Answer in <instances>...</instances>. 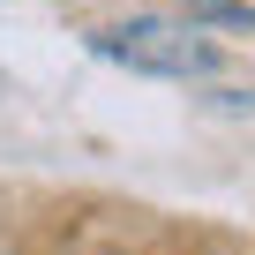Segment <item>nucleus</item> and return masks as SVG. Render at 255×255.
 <instances>
[{
  "mask_svg": "<svg viewBox=\"0 0 255 255\" xmlns=\"http://www.w3.org/2000/svg\"><path fill=\"white\" fill-rule=\"evenodd\" d=\"M90 45L135 75H210L218 45L203 30H173V23H120V30H90Z\"/></svg>",
  "mask_w": 255,
  "mask_h": 255,
  "instance_id": "1",
  "label": "nucleus"
},
{
  "mask_svg": "<svg viewBox=\"0 0 255 255\" xmlns=\"http://www.w3.org/2000/svg\"><path fill=\"white\" fill-rule=\"evenodd\" d=\"M188 8H210V15H218V8H240V0H188Z\"/></svg>",
  "mask_w": 255,
  "mask_h": 255,
  "instance_id": "2",
  "label": "nucleus"
}]
</instances>
